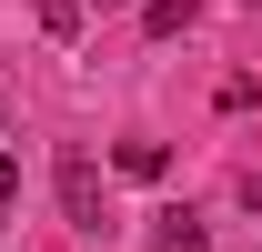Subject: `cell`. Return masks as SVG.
<instances>
[{"label":"cell","mask_w":262,"mask_h":252,"mask_svg":"<svg viewBox=\"0 0 262 252\" xmlns=\"http://www.w3.org/2000/svg\"><path fill=\"white\" fill-rule=\"evenodd\" d=\"M61 212L81 222V232H101V172H91V152L61 161Z\"/></svg>","instance_id":"6da1fadb"},{"label":"cell","mask_w":262,"mask_h":252,"mask_svg":"<svg viewBox=\"0 0 262 252\" xmlns=\"http://www.w3.org/2000/svg\"><path fill=\"white\" fill-rule=\"evenodd\" d=\"M162 172H171L162 141H121V182H162Z\"/></svg>","instance_id":"3957f363"},{"label":"cell","mask_w":262,"mask_h":252,"mask_svg":"<svg viewBox=\"0 0 262 252\" xmlns=\"http://www.w3.org/2000/svg\"><path fill=\"white\" fill-rule=\"evenodd\" d=\"M31 10H40V31H51V40H81V10H91V0H31Z\"/></svg>","instance_id":"277c9868"},{"label":"cell","mask_w":262,"mask_h":252,"mask_svg":"<svg viewBox=\"0 0 262 252\" xmlns=\"http://www.w3.org/2000/svg\"><path fill=\"white\" fill-rule=\"evenodd\" d=\"M192 10H202V0H141V31L171 40V31H192Z\"/></svg>","instance_id":"7a4b0ae2"},{"label":"cell","mask_w":262,"mask_h":252,"mask_svg":"<svg viewBox=\"0 0 262 252\" xmlns=\"http://www.w3.org/2000/svg\"><path fill=\"white\" fill-rule=\"evenodd\" d=\"M0 202H20V161H10V152H0Z\"/></svg>","instance_id":"8992f818"},{"label":"cell","mask_w":262,"mask_h":252,"mask_svg":"<svg viewBox=\"0 0 262 252\" xmlns=\"http://www.w3.org/2000/svg\"><path fill=\"white\" fill-rule=\"evenodd\" d=\"M91 10H131V0H91Z\"/></svg>","instance_id":"52a82bcc"},{"label":"cell","mask_w":262,"mask_h":252,"mask_svg":"<svg viewBox=\"0 0 262 252\" xmlns=\"http://www.w3.org/2000/svg\"><path fill=\"white\" fill-rule=\"evenodd\" d=\"M151 252H202V222H192V212H162V232H151Z\"/></svg>","instance_id":"5b68a950"}]
</instances>
